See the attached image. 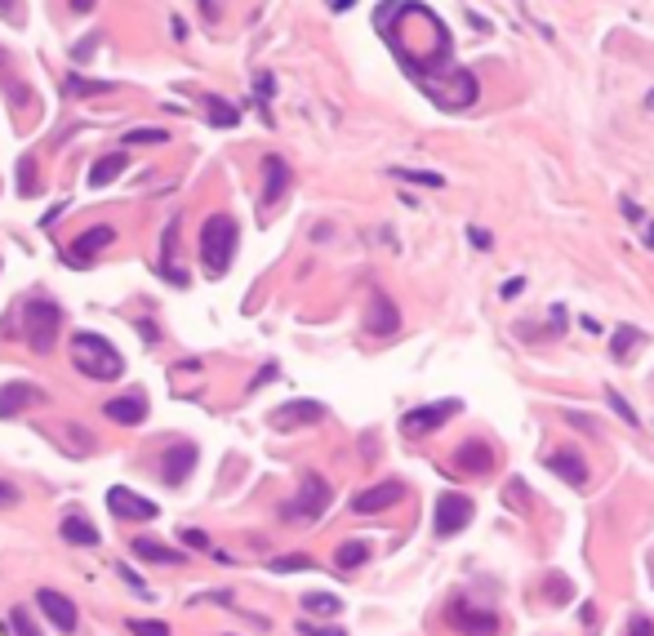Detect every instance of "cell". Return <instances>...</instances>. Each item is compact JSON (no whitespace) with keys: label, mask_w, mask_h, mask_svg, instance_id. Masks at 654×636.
<instances>
[{"label":"cell","mask_w":654,"mask_h":636,"mask_svg":"<svg viewBox=\"0 0 654 636\" xmlns=\"http://www.w3.org/2000/svg\"><path fill=\"white\" fill-rule=\"evenodd\" d=\"M237 240H241V228L232 214H209L206 228H201V263H206L209 276H223L237 259Z\"/></svg>","instance_id":"1"},{"label":"cell","mask_w":654,"mask_h":636,"mask_svg":"<svg viewBox=\"0 0 654 636\" xmlns=\"http://www.w3.org/2000/svg\"><path fill=\"white\" fill-rule=\"evenodd\" d=\"M71 366L80 369L85 378H99V383H111V378H121V352L111 347V338L103 334H76L71 338Z\"/></svg>","instance_id":"2"},{"label":"cell","mask_w":654,"mask_h":636,"mask_svg":"<svg viewBox=\"0 0 654 636\" xmlns=\"http://www.w3.org/2000/svg\"><path fill=\"white\" fill-rule=\"evenodd\" d=\"M58 325H63V312H58V302L32 299L27 307H23V330H27V347H32L36 356L54 352V343H58Z\"/></svg>","instance_id":"3"},{"label":"cell","mask_w":654,"mask_h":636,"mask_svg":"<svg viewBox=\"0 0 654 636\" xmlns=\"http://www.w3.org/2000/svg\"><path fill=\"white\" fill-rule=\"evenodd\" d=\"M325 507H330V485H325V476L308 472L303 485H299V499H290L280 512H285L290 521H316Z\"/></svg>","instance_id":"4"},{"label":"cell","mask_w":654,"mask_h":636,"mask_svg":"<svg viewBox=\"0 0 654 636\" xmlns=\"http://www.w3.org/2000/svg\"><path fill=\"white\" fill-rule=\"evenodd\" d=\"M472 516H477V507L468 494H441L437 499V535H463L472 525Z\"/></svg>","instance_id":"5"},{"label":"cell","mask_w":654,"mask_h":636,"mask_svg":"<svg viewBox=\"0 0 654 636\" xmlns=\"http://www.w3.org/2000/svg\"><path fill=\"white\" fill-rule=\"evenodd\" d=\"M107 512H111L116 521H152V516H156V503L147 499V494H134L130 485H111V490H107Z\"/></svg>","instance_id":"6"},{"label":"cell","mask_w":654,"mask_h":636,"mask_svg":"<svg viewBox=\"0 0 654 636\" xmlns=\"http://www.w3.org/2000/svg\"><path fill=\"white\" fill-rule=\"evenodd\" d=\"M449 623H454L463 636H494V632H499V614L477 610V605H468V601L449 605Z\"/></svg>","instance_id":"7"},{"label":"cell","mask_w":654,"mask_h":636,"mask_svg":"<svg viewBox=\"0 0 654 636\" xmlns=\"http://www.w3.org/2000/svg\"><path fill=\"white\" fill-rule=\"evenodd\" d=\"M36 605H40V614H49V623H54L58 632H76L80 614H76V601H68L63 592H54V588H40V592H36Z\"/></svg>","instance_id":"8"},{"label":"cell","mask_w":654,"mask_h":636,"mask_svg":"<svg viewBox=\"0 0 654 636\" xmlns=\"http://www.w3.org/2000/svg\"><path fill=\"white\" fill-rule=\"evenodd\" d=\"M401 499H406V485H401V481H383V485H370V490H361V494L352 499V512L370 516V512H387V507H396Z\"/></svg>","instance_id":"9"},{"label":"cell","mask_w":654,"mask_h":636,"mask_svg":"<svg viewBox=\"0 0 654 636\" xmlns=\"http://www.w3.org/2000/svg\"><path fill=\"white\" fill-rule=\"evenodd\" d=\"M449 414H459V401H437V405H418L406 414V436H423V432H437L441 423H446Z\"/></svg>","instance_id":"10"},{"label":"cell","mask_w":654,"mask_h":636,"mask_svg":"<svg viewBox=\"0 0 654 636\" xmlns=\"http://www.w3.org/2000/svg\"><path fill=\"white\" fill-rule=\"evenodd\" d=\"M325 419V405L321 401H290L272 409V428L276 432H290V428H308V423H321Z\"/></svg>","instance_id":"11"},{"label":"cell","mask_w":654,"mask_h":636,"mask_svg":"<svg viewBox=\"0 0 654 636\" xmlns=\"http://www.w3.org/2000/svg\"><path fill=\"white\" fill-rule=\"evenodd\" d=\"M111 240H116V228H111V223H99V228H90V232L76 236V240H71L76 249H68L63 259H68V263H90L94 254H103Z\"/></svg>","instance_id":"12"},{"label":"cell","mask_w":654,"mask_h":636,"mask_svg":"<svg viewBox=\"0 0 654 636\" xmlns=\"http://www.w3.org/2000/svg\"><path fill=\"white\" fill-rule=\"evenodd\" d=\"M196 468V445H170L165 450V463H161V481L165 485H183Z\"/></svg>","instance_id":"13"},{"label":"cell","mask_w":654,"mask_h":636,"mask_svg":"<svg viewBox=\"0 0 654 636\" xmlns=\"http://www.w3.org/2000/svg\"><path fill=\"white\" fill-rule=\"evenodd\" d=\"M548 468L561 476V481H570V485H587V463L579 450H570V445H561V450H552L548 454Z\"/></svg>","instance_id":"14"},{"label":"cell","mask_w":654,"mask_h":636,"mask_svg":"<svg viewBox=\"0 0 654 636\" xmlns=\"http://www.w3.org/2000/svg\"><path fill=\"white\" fill-rule=\"evenodd\" d=\"M103 414L111 419V423H121V428H134V423L147 419V397H138V392H130V397H111V401L103 405Z\"/></svg>","instance_id":"15"},{"label":"cell","mask_w":654,"mask_h":636,"mask_svg":"<svg viewBox=\"0 0 654 636\" xmlns=\"http://www.w3.org/2000/svg\"><path fill=\"white\" fill-rule=\"evenodd\" d=\"M285 192H290V165H285L280 156H268V161H263V196H258V201L272 209Z\"/></svg>","instance_id":"16"},{"label":"cell","mask_w":654,"mask_h":636,"mask_svg":"<svg viewBox=\"0 0 654 636\" xmlns=\"http://www.w3.org/2000/svg\"><path fill=\"white\" fill-rule=\"evenodd\" d=\"M454 468L468 472V476H485V472L494 468V454H490L485 440H463L459 454H454Z\"/></svg>","instance_id":"17"},{"label":"cell","mask_w":654,"mask_h":636,"mask_svg":"<svg viewBox=\"0 0 654 636\" xmlns=\"http://www.w3.org/2000/svg\"><path fill=\"white\" fill-rule=\"evenodd\" d=\"M130 547H134L138 561H152V566H187V556H183L178 547H165V543H156V538H134Z\"/></svg>","instance_id":"18"},{"label":"cell","mask_w":654,"mask_h":636,"mask_svg":"<svg viewBox=\"0 0 654 636\" xmlns=\"http://www.w3.org/2000/svg\"><path fill=\"white\" fill-rule=\"evenodd\" d=\"M32 401H40V387H36V383H9V387L0 392V419L23 414Z\"/></svg>","instance_id":"19"},{"label":"cell","mask_w":654,"mask_h":636,"mask_svg":"<svg viewBox=\"0 0 654 636\" xmlns=\"http://www.w3.org/2000/svg\"><path fill=\"white\" fill-rule=\"evenodd\" d=\"M396 325H401V316H396V307L383 299V294H374V302H370V321H365V330L370 334H396Z\"/></svg>","instance_id":"20"},{"label":"cell","mask_w":654,"mask_h":636,"mask_svg":"<svg viewBox=\"0 0 654 636\" xmlns=\"http://www.w3.org/2000/svg\"><path fill=\"white\" fill-rule=\"evenodd\" d=\"M63 538H68V543H80V547H94L103 535H99L85 516H68V521H63Z\"/></svg>","instance_id":"21"},{"label":"cell","mask_w":654,"mask_h":636,"mask_svg":"<svg viewBox=\"0 0 654 636\" xmlns=\"http://www.w3.org/2000/svg\"><path fill=\"white\" fill-rule=\"evenodd\" d=\"M370 561V543H361V538H352V543H343L339 552H334V566L339 569H356Z\"/></svg>","instance_id":"22"},{"label":"cell","mask_w":654,"mask_h":636,"mask_svg":"<svg viewBox=\"0 0 654 636\" xmlns=\"http://www.w3.org/2000/svg\"><path fill=\"white\" fill-rule=\"evenodd\" d=\"M121 169H125V152H116V156H103V161L94 165V174H90V183H94V187H107V183H111Z\"/></svg>","instance_id":"23"},{"label":"cell","mask_w":654,"mask_h":636,"mask_svg":"<svg viewBox=\"0 0 654 636\" xmlns=\"http://www.w3.org/2000/svg\"><path fill=\"white\" fill-rule=\"evenodd\" d=\"M303 610H308V614H325V619H334V614L343 610V601H339V597H330V592H308V597H303Z\"/></svg>","instance_id":"24"},{"label":"cell","mask_w":654,"mask_h":636,"mask_svg":"<svg viewBox=\"0 0 654 636\" xmlns=\"http://www.w3.org/2000/svg\"><path fill=\"white\" fill-rule=\"evenodd\" d=\"M392 178H401V183H423V187H446V178L441 174H432V169H387Z\"/></svg>","instance_id":"25"},{"label":"cell","mask_w":654,"mask_h":636,"mask_svg":"<svg viewBox=\"0 0 654 636\" xmlns=\"http://www.w3.org/2000/svg\"><path fill=\"white\" fill-rule=\"evenodd\" d=\"M68 90L71 94H80V99H94V94H111V80H85V76H76V71H71Z\"/></svg>","instance_id":"26"},{"label":"cell","mask_w":654,"mask_h":636,"mask_svg":"<svg viewBox=\"0 0 654 636\" xmlns=\"http://www.w3.org/2000/svg\"><path fill=\"white\" fill-rule=\"evenodd\" d=\"M241 121V111L237 107H227L223 99H209V125H223V130H232Z\"/></svg>","instance_id":"27"},{"label":"cell","mask_w":654,"mask_h":636,"mask_svg":"<svg viewBox=\"0 0 654 636\" xmlns=\"http://www.w3.org/2000/svg\"><path fill=\"white\" fill-rule=\"evenodd\" d=\"M637 343H641V330H619V334H615V356H619V361H628Z\"/></svg>","instance_id":"28"},{"label":"cell","mask_w":654,"mask_h":636,"mask_svg":"<svg viewBox=\"0 0 654 636\" xmlns=\"http://www.w3.org/2000/svg\"><path fill=\"white\" fill-rule=\"evenodd\" d=\"M606 401L615 405V414H619V419H623V423H628V428H637V409H632V405L623 401V397H619V392H615V387H606Z\"/></svg>","instance_id":"29"},{"label":"cell","mask_w":654,"mask_h":636,"mask_svg":"<svg viewBox=\"0 0 654 636\" xmlns=\"http://www.w3.org/2000/svg\"><path fill=\"white\" fill-rule=\"evenodd\" d=\"M623 636H654V619L632 614V619H628V628H623Z\"/></svg>","instance_id":"30"},{"label":"cell","mask_w":654,"mask_h":636,"mask_svg":"<svg viewBox=\"0 0 654 636\" xmlns=\"http://www.w3.org/2000/svg\"><path fill=\"white\" fill-rule=\"evenodd\" d=\"M165 130H130V134H125V143H134V147H142V143H165Z\"/></svg>","instance_id":"31"},{"label":"cell","mask_w":654,"mask_h":636,"mask_svg":"<svg viewBox=\"0 0 654 636\" xmlns=\"http://www.w3.org/2000/svg\"><path fill=\"white\" fill-rule=\"evenodd\" d=\"M130 632L134 636H170V628H165V623H142V619H134Z\"/></svg>","instance_id":"32"},{"label":"cell","mask_w":654,"mask_h":636,"mask_svg":"<svg viewBox=\"0 0 654 636\" xmlns=\"http://www.w3.org/2000/svg\"><path fill=\"white\" fill-rule=\"evenodd\" d=\"M272 569H280V574H290V569H311V556H280V561H272Z\"/></svg>","instance_id":"33"},{"label":"cell","mask_w":654,"mask_h":636,"mask_svg":"<svg viewBox=\"0 0 654 636\" xmlns=\"http://www.w3.org/2000/svg\"><path fill=\"white\" fill-rule=\"evenodd\" d=\"M9 623H14V632L18 636H40L32 623H27V610H14V614H9Z\"/></svg>","instance_id":"34"},{"label":"cell","mask_w":654,"mask_h":636,"mask_svg":"<svg viewBox=\"0 0 654 636\" xmlns=\"http://www.w3.org/2000/svg\"><path fill=\"white\" fill-rule=\"evenodd\" d=\"M94 45H99V32H90V36H85V45L76 49V63H85V58L94 54Z\"/></svg>","instance_id":"35"},{"label":"cell","mask_w":654,"mask_h":636,"mask_svg":"<svg viewBox=\"0 0 654 636\" xmlns=\"http://www.w3.org/2000/svg\"><path fill=\"white\" fill-rule=\"evenodd\" d=\"M299 632H303V636H347L343 628H311V623H303Z\"/></svg>","instance_id":"36"},{"label":"cell","mask_w":654,"mask_h":636,"mask_svg":"<svg viewBox=\"0 0 654 636\" xmlns=\"http://www.w3.org/2000/svg\"><path fill=\"white\" fill-rule=\"evenodd\" d=\"M14 503H18V490L9 481H0V507H14Z\"/></svg>","instance_id":"37"},{"label":"cell","mask_w":654,"mask_h":636,"mask_svg":"<svg viewBox=\"0 0 654 636\" xmlns=\"http://www.w3.org/2000/svg\"><path fill=\"white\" fill-rule=\"evenodd\" d=\"M121 578H125L130 588H138V592L147 597V583H142V578H138V574H134V569H130V566H121Z\"/></svg>","instance_id":"38"},{"label":"cell","mask_w":654,"mask_h":636,"mask_svg":"<svg viewBox=\"0 0 654 636\" xmlns=\"http://www.w3.org/2000/svg\"><path fill=\"white\" fill-rule=\"evenodd\" d=\"M468 236H472V245H477V249H490V232H481V228H468Z\"/></svg>","instance_id":"39"},{"label":"cell","mask_w":654,"mask_h":636,"mask_svg":"<svg viewBox=\"0 0 654 636\" xmlns=\"http://www.w3.org/2000/svg\"><path fill=\"white\" fill-rule=\"evenodd\" d=\"M0 14H9V18H14V23H23V9H18V5H14V0H0Z\"/></svg>","instance_id":"40"},{"label":"cell","mask_w":654,"mask_h":636,"mask_svg":"<svg viewBox=\"0 0 654 636\" xmlns=\"http://www.w3.org/2000/svg\"><path fill=\"white\" fill-rule=\"evenodd\" d=\"M183 538H187V543H192V547H209V538L201 535V530H183Z\"/></svg>","instance_id":"41"},{"label":"cell","mask_w":654,"mask_h":636,"mask_svg":"<svg viewBox=\"0 0 654 636\" xmlns=\"http://www.w3.org/2000/svg\"><path fill=\"white\" fill-rule=\"evenodd\" d=\"M71 9H76V14H90V9H94V5H99V0H68Z\"/></svg>","instance_id":"42"},{"label":"cell","mask_w":654,"mask_h":636,"mask_svg":"<svg viewBox=\"0 0 654 636\" xmlns=\"http://www.w3.org/2000/svg\"><path fill=\"white\" fill-rule=\"evenodd\" d=\"M623 214L632 218V223H641V205H632V201H623Z\"/></svg>","instance_id":"43"},{"label":"cell","mask_w":654,"mask_h":636,"mask_svg":"<svg viewBox=\"0 0 654 636\" xmlns=\"http://www.w3.org/2000/svg\"><path fill=\"white\" fill-rule=\"evenodd\" d=\"M14 71H9V54H0V80H9Z\"/></svg>","instance_id":"44"},{"label":"cell","mask_w":654,"mask_h":636,"mask_svg":"<svg viewBox=\"0 0 654 636\" xmlns=\"http://www.w3.org/2000/svg\"><path fill=\"white\" fill-rule=\"evenodd\" d=\"M646 245H650V249H654V223H650V228H646Z\"/></svg>","instance_id":"45"},{"label":"cell","mask_w":654,"mask_h":636,"mask_svg":"<svg viewBox=\"0 0 654 636\" xmlns=\"http://www.w3.org/2000/svg\"><path fill=\"white\" fill-rule=\"evenodd\" d=\"M334 9H352V0H334Z\"/></svg>","instance_id":"46"}]
</instances>
